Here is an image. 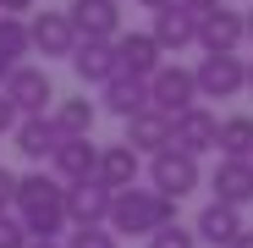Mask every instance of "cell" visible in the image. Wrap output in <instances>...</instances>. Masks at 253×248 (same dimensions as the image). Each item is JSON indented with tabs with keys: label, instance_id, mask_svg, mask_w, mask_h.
I'll return each instance as SVG.
<instances>
[{
	"label": "cell",
	"instance_id": "44dd1931",
	"mask_svg": "<svg viewBox=\"0 0 253 248\" xmlns=\"http://www.w3.org/2000/svg\"><path fill=\"white\" fill-rule=\"evenodd\" d=\"M99 110H110V116H138V110H149V89L138 77H110L105 89H99Z\"/></svg>",
	"mask_w": 253,
	"mask_h": 248
},
{
	"label": "cell",
	"instance_id": "8fae6325",
	"mask_svg": "<svg viewBox=\"0 0 253 248\" xmlns=\"http://www.w3.org/2000/svg\"><path fill=\"white\" fill-rule=\"evenodd\" d=\"M149 39L160 45V55H176V50H187L193 39H198V11H187V6H160L154 11V28H149Z\"/></svg>",
	"mask_w": 253,
	"mask_h": 248
},
{
	"label": "cell",
	"instance_id": "d6a6232c",
	"mask_svg": "<svg viewBox=\"0 0 253 248\" xmlns=\"http://www.w3.org/2000/svg\"><path fill=\"white\" fill-rule=\"evenodd\" d=\"M242 39H248V45H253V6L242 11Z\"/></svg>",
	"mask_w": 253,
	"mask_h": 248
},
{
	"label": "cell",
	"instance_id": "52a82bcc",
	"mask_svg": "<svg viewBox=\"0 0 253 248\" xmlns=\"http://www.w3.org/2000/svg\"><path fill=\"white\" fill-rule=\"evenodd\" d=\"M193 45H204V55H237L242 50V11H231V6L198 11V39Z\"/></svg>",
	"mask_w": 253,
	"mask_h": 248
},
{
	"label": "cell",
	"instance_id": "603a6c76",
	"mask_svg": "<svg viewBox=\"0 0 253 248\" xmlns=\"http://www.w3.org/2000/svg\"><path fill=\"white\" fill-rule=\"evenodd\" d=\"M215 149L220 160H253V116H226L215 127Z\"/></svg>",
	"mask_w": 253,
	"mask_h": 248
},
{
	"label": "cell",
	"instance_id": "7c38bea8",
	"mask_svg": "<svg viewBox=\"0 0 253 248\" xmlns=\"http://www.w3.org/2000/svg\"><path fill=\"white\" fill-rule=\"evenodd\" d=\"M94 160H99V144H94V138H61L55 154H50V177H55L61 188L88 182V177H94Z\"/></svg>",
	"mask_w": 253,
	"mask_h": 248
},
{
	"label": "cell",
	"instance_id": "7402d4cb",
	"mask_svg": "<svg viewBox=\"0 0 253 248\" xmlns=\"http://www.w3.org/2000/svg\"><path fill=\"white\" fill-rule=\"evenodd\" d=\"M50 121H55V133H61V138H94L99 105H94V99H61Z\"/></svg>",
	"mask_w": 253,
	"mask_h": 248
},
{
	"label": "cell",
	"instance_id": "3957f363",
	"mask_svg": "<svg viewBox=\"0 0 253 248\" xmlns=\"http://www.w3.org/2000/svg\"><path fill=\"white\" fill-rule=\"evenodd\" d=\"M0 94L11 99L17 116H50V105H55V83H50L44 66H11L6 83H0Z\"/></svg>",
	"mask_w": 253,
	"mask_h": 248
},
{
	"label": "cell",
	"instance_id": "6da1fadb",
	"mask_svg": "<svg viewBox=\"0 0 253 248\" xmlns=\"http://www.w3.org/2000/svg\"><path fill=\"white\" fill-rule=\"evenodd\" d=\"M11 215L22 221V232H28V237H39V243H55V237L66 232V188H61L50 171L17 177Z\"/></svg>",
	"mask_w": 253,
	"mask_h": 248
},
{
	"label": "cell",
	"instance_id": "e0dca14e",
	"mask_svg": "<svg viewBox=\"0 0 253 248\" xmlns=\"http://www.w3.org/2000/svg\"><path fill=\"white\" fill-rule=\"evenodd\" d=\"M209 188H215V204H231V210L253 204V160H220Z\"/></svg>",
	"mask_w": 253,
	"mask_h": 248
},
{
	"label": "cell",
	"instance_id": "2e32d148",
	"mask_svg": "<svg viewBox=\"0 0 253 248\" xmlns=\"http://www.w3.org/2000/svg\"><path fill=\"white\" fill-rule=\"evenodd\" d=\"M66 61H72V72L83 83H94V89H105V83L116 77V50L105 45V39H77Z\"/></svg>",
	"mask_w": 253,
	"mask_h": 248
},
{
	"label": "cell",
	"instance_id": "d590c367",
	"mask_svg": "<svg viewBox=\"0 0 253 248\" xmlns=\"http://www.w3.org/2000/svg\"><path fill=\"white\" fill-rule=\"evenodd\" d=\"M242 89H253V61H248V77H242Z\"/></svg>",
	"mask_w": 253,
	"mask_h": 248
},
{
	"label": "cell",
	"instance_id": "cb8c5ba5",
	"mask_svg": "<svg viewBox=\"0 0 253 248\" xmlns=\"http://www.w3.org/2000/svg\"><path fill=\"white\" fill-rule=\"evenodd\" d=\"M22 55H28V22L22 17H0V61L22 66Z\"/></svg>",
	"mask_w": 253,
	"mask_h": 248
},
{
	"label": "cell",
	"instance_id": "9a60e30c",
	"mask_svg": "<svg viewBox=\"0 0 253 248\" xmlns=\"http://www.w3.org/2000/svg\"><path fill=\"white\" fill-rule=\"evenodd\" d=\"M138 171H143V154H132L126 144H105V149H99V160H94V182H105L110 193L138 188Z\"/></svg>",
	"mask_w": 253,
	"mask_h": 248
},
{
	"label": "cell",
	"instance_id": "484cf974",
	"mask_svg": "<svg viewBox=\"0 0 253 248\" xmlns=\"http://www.w3.org/2000/svg\"><path fill=\"white\" fill-rule=\"evenodd\" d=\"M149 248H198V237H193V226L171 221V226H160V232H149Z\"/></svg>",
	"mask_w": 253,
	"mask_h": 248
},
{
	"label": "cell",
	"instance_id": "4dcf8cb0",
	"mask_svg": "<svg viewBox=\"0 0 253 248\" xmlns=\"http://www.w3.org/2000/svg\"><path fill=\"white\" fill-rule=\"evenodd\" d=\"M176 6H187V11H209V6H226V0H176Z\"/></svg>",
	"mask_w": 253,
	"mask_h": 248
},
{
	"label": "cell",
	"instance_id": "83f0119b",
	"mask_svg": "<svg viewBox=\"0 0 253 248\" xmlns=\"http://www.w3.org/2000/svg\"><path fill=\"white\" fill-rule=\"evenodd\" d=\"M11 193H17V171L0 165V210H11Z\"/></svg>",
	"mask_w": 253,
	"mask_h": 248
},
{
	"label": "cell",
	"instance_id": "1f68e13d",
	"mask_svg": "<svg viewBox=\"0 0 253 248\" xmlns=\"http://www.w3.org/2000/svg\"><path fill=\"white\" fill-rule=\"evenodd\" d=\"M226 248H253V232H248V226H242V232H237V237H231V243H226Z\"/></svg>",
	"mask_w": 253,
	"mask_h": 248
},
{
	"label": "cell",
	"instance_id": "ac0fdd59",
	"mask_svg": "<svg viewBox=\"0 0 253 248\" xmlns=\"http://www.w3.org/2000/svg\"><path fill=\"white\" fill-rule=\"evenodd\" d=\"M11 138H17L22 160H33V165H44V160L55 154V144H61V133H55V121H50V116H17Z\"/></svg>",
	"mask_w": 253,
	"mask_h": 248
},
{
	"label": "cell",
	"instance_id": "5b68a950",
	"mask_svg": "<svg viewBox=\"0 0 253 248\" xmlns=\"http://www.w3.org/2000/svg\"><path fill=\"white\" fill-rule=\"evenodd\" d=\"M149 182H154V193H165V198H187L198 182H204V171H198V160L193 154H176V149H160V154H149Z\"/></svg>",
	"mask_w": 253,
	"mask_h": 248
},
{
	"label": "cell",
	"instance_id": "e575fe53",
	"mask_svg": "<svg viewBox=\"0 0 253 248\" xmlns=\"http://www.w3.org/2000/svg\"><path fill=\"white\" fill-rule=\"evenodd\" d=\"M143 6H149V11H160V6H171V0H143Z\"/></svg>",
	"mask_w": 253,
	"mask_h": 248
},
{
	"label": "cell",
	"instance_id": "30bf717a",
	"mask_svg": "<svg viewBox=\"0 0 253 248\" xmlns=\"http://www.w3.org/2000/svg\"><path fill=\"white\" fill-rule=\"evenodd\" d=\"M215 127H220V116H209L204 105H193V110L171 116V149L198 160V154H209V149H215Z\"/></svg>",
	"mask_w": 253,
	"mask_h": 248
},
{
	"label": "cell",
	"instance_id": "8992f818",
	"mask_svg": "<svg viewBox=\"0 0 253 248\" xmlns=\"http://www.w3.org/2000/svg\"><path fill=\"white\" fill-rule=\"evenodd\" d=\"M242 77H248V61L242 55H204L193 66V89H198V99H237L242 94Z\"/></svg>",
	"mask_w": 253,
	"mask_h": 248
},
{
	"label": "cell",
	"instance_id": "4fadbf2b",
	"mask_svg": "<svg viewBox=\"0 0 253 248\" xmlns=\"http://www.w3.org/2000/svg\"><path fill=\"white\" fill-rule=\"evenodd\" d=\"M66 22L77 39H110L121 33V11H116V0H72L66 6Z\"/></svg>",
	"mask_w": 253,
	"mask_h": 248
},
{
	"label": "cell",
	"instance_id": "f1b7e54d",
	"mask_svg": "<svg viewBox=\"0 0 253 248\" xmlns=\"http://www.w3.org/2000/svg\"><path fill=\"white\" fill-rule=\"evenodd\" d=\"M11 127H17V110H11V99H6V94H0V138H6Z\"/></svg>",
	"mask_w": 253,
	"mask_h": 248
},
{
	"label": "cell",
	"instance_id": "7a4b0ae2",
	"mask_svg": "<svg viewBox=\"0 0 253 248\" xmlns=\"http://www.w3.org/2000/svg\"><path fill=\"white\" fill-rule=\"evenodd\" d=\"M171 221H176V198H165L154 188H121V193H110L105 226L116 237H149V232L171 226Z\"/></svg>",
	"mask_w": 253,
	"mask_h": 248
},
{
	"label": "cell",
	"instance_id": "f546056e",
	"mask_svg": "<svg viewBox=\"0 0 253 248\" xmlns=\"http://www.w3.org/2000/svg\"><path fill=\"white\" fill-rule=\"evenodd\" d=\"M33 0H0V17H28Z\"/></svg>",
	"mask_w": 253,
	"mask_h": 248
},
{
	"label": "cell",
	"instance_id": "ffe728a7",
	"mask_svg": "<svg viewBox=\"0 0 253 248\" xmlns=\"http://www.w3.org/2000/svg\"><path fill=\"white\" fill-rule=\"evenodd\" d=\"M237 232H242V210L215 204V198H209L204 210H198V221H193V237H198V243H215V248H226Z\"/></svg>",
	"mask_w": 253,
	"mask_h": 248
},
{
	"label": "cell",
	"instance_id": "9c48e42d",
	"mask_svg": "<svg viewBox=\"0 0 253 248\" xmlns=\"http://www.w3.org/2000/svg\"><path fill=\"white\" fill-rule=\"evenodd\" d=\"M22 22H28V50H39L44 61H55V55H72L77 33H72L66 11H33V17H22Z\"/></svg>",
	"mask_w": 253,
	"mask_h": 248
},
{
	"label": "cell",
	"instance_id": "ba28073f",
	"mask_svg": "<svg viewBox=\"0 0 253 248\" xmlns=\"http://www.w3.org/2000/svg\"><path fill=\"white\" fill-rule=\"evenodd\" d=\"M110 50H116V77H138V83H149L165 61H160V45L149 33H116L110 39Z\"/></svg>",
	"mask_w": 253,
	"mask_h": 248
},
{
	"label": "cell",
	"instance_id": "d4e9b609",
	"mask_svg": "<svg viewBox=\"0 0 253 248\" xmlns=\"http://www.w3.org/2000/svg\"><path fill=\"white\" fill-rule=\"evenodd\" d=\"M61 248H121V237L110 226H72V237Z\"/></svg>",
	"mask_w": 253,
	"mask_h": 248
},
{
	"label": "cell",
	"instance_id": "4316f807",
	"mask_svg": "<svg viewBox=\"0 0 253 248\" xmlns=\"http://www.w3.org/2000/svg\"><path fill=\"white\" fill-rule=\"evenodd\" d=\"M0 248H28V232L11 210H0Z\"/></svg>",
	"mask_w": 253,
	"mask_h": 248
},
{
	"label": "cell",
	"instance_id": "d6986e66",
	"mask_svg": "<svg viewBox=\"0 0 253 248\" xmlns=\"http://www.w3.org/2000/svg\"><path fill=\"white\" fill-rule=\"evenodd\" d=\"M121 144L132 154H160V149H171V121L160 110H138V116H126V138Z\"/></svg>",
	"mask_w": 253,
	"mask_h": 248
},
{
	"label": "cell",
	"instance_id": "8d00e7d4",
	"mask_svg": "<svg viewBox=\"0 0 253 248\" xmlns=\"http://www.w3.org/2000/svg\"><path fill=\"white\" fill-rule=\"evenodd\" d=\"M6 72H11V61H0V83H6Z\"/></svg>",
	"mask_w": 253,
	"mask_h": 248
},
{
	"label": "cell",
	"instance_id": "5bb4252c",
	"mask_svg": "<svg viewBox=\"0 0 253 248\" xmlns=\"http://www.w3.org/2000/svg\"><path fill=\"white\" fill-rule=\"evenodd\" d=\"M110 215V188L105 182H72L66 188V226H105Z\"/></svg>",
	"mask_w": 253,
	"mask_h": 248
},
{
	"label": "cell",
	"instance_id": "277c9868",
	"mask_svg": "<svg viewBox=\"0 0 253 248\" xmlns=\"http://www.w3.org/2000/svg\"><path fill=\"white\" fill-rule=\"evenodd\" d=\"M143 89H149V110H160L165 121L198 105V89H193V72H187V66H160Z\"/></svg>",
	"mask_w": 253,
	"mask_h": 248
},
{
	"label": "cell",
	"instance_id": "836d02e7",
	"mask_svg": "<svg viewBox=\"0 0 253 248\" xmlns=\"http://www.w3.org/2000/svg\"><path fill=\"white\" fill-rule=\"evenodd\" d=\"M28 248H61V243H39V237H28Z\"/></svg>",
	"mask_w": 253,
	"mask_h": 248
}]
</instances>
